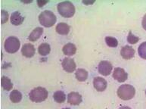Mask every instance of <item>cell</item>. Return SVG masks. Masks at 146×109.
Instances as JSON below:
<instances>
[{"instance_id":"6da1fadb","label":"cell","mask_w":146,"mask_h":109,"mask_svg":"<svg viewBox=\"0 0 146 109\" xmlns=\"http://www.w3.org/2000/svg\"><path fill=\"white\" fill-rule=\"evenodd\" d=\"M58 11L59 14L64 18H70L75 14V7L71 2L64 1L58 3Z\"/></svg>"},{"instance_id":"7a4b0ae2","label":"cell","mask_w":146,"mask_h":109,"mask_svg":"<svg viewBox=\"0 0 146 109\" xmlns=\"http://www.w3.org/2000/svg\"><path fill=\"white\" fill-rule=\"evenodd\" d=\"M39 21L42 25H43L46 27H51L54 26L57 21L56 16L52 11L46 10L41 12L39 15Z\"/></svg>"},{"instance_id":"3957f363","label":"cell","mask_w":146,"mask_h":109,"mask_svg":"<svg viewBox=\"0 0 146 109\" xmlns=\"http://www.w3.org/2000/svg\"><path fill=\"white\" fill-rule=\"evenodd\" d=\"M135 88L129 84H123L118 88L117 96L123 100H130L135 96Z\"/></svg>"},{"instance_id":"277c9868","label":"cell","mask_w":146,"mask_h":109,"mask_svg":"<svg viewBox=\"0 0 146 109\" xmlns=\"http://www.w3.org/2000/svg\"><path fill=\"white\" fill-rule=\"evenodd\" d=\"M29 97L33 102H42L48 97V91L43 87H36L31 90Z\"/></svg>"},{"instance_id":"5b68a950","label":"cell","mask_w":146,"mask_h":109,"mask_svg":"<svg viewBox=\"0 0 146 109\" xmlns=\"http://www.w3.org/2000/svg\"><path fill=\"white\" fill-rule=\"evenodd\" d=\"M21 43L15 37H9L5 42V49L7 53H15L20 49Z\"/></svg>"},{"instance_id":"8992f818","label":"cell","mask_w":146,"mask_h":109,"mask_svg":"<svg viewBox=\"0 0 146 109\" xmlns=\"http://www.w3.org/2000/svg\"><path fill=\"white\" fill-rule=\"evenodd\" d=\"M98 72L103 76H108L112 71L113 66L108 61H102L98 64Z\"/></svg>"},{"instance_id":"52a82bcc","label":"cell","mask_w":146,"mask_h":109,"mask_svg":"<svg viewBox=\"0 0 146 109\" xmlns=\"http://www.w3.org/2000/svg\"><path fill=\"white\" fill-rule=\"evenodd\" d=\"M113 77L114 80H117L119 83H123L128 78V74L125 71L124 69L120 68H117L113 70Z\"/></svg>"},{"instance_id":"ba28073f","label":"cell","mask_w":146,"mask_h":109,"mask_svg":"<svg viewBox=\"0 0 146 109\" xmlns=\"http://www.w3.org/2000/svg\"><path fill=\"white\" fill-rule=\"evenodd\" d=\"M61 64H62L63 69L65 70L66 72L72 73L76 70V63L74 61V59L70 58H64Z\"/></svg>"},{"instance_id":"9c48e42d","label":"cell","mask_w":146,"mask_h":109,"mask_svg":"<svg viewBox=\"0 0 146 109\" xmlns=\"http://www.w3.org/2000/svg\"><path fill=\"white\" fill-rule=\"evenodd\" d=\"M93 85L94 87L97 91L98 92H103L104 90H106L107 88V81L105 80V79L100 76H96L94 78L93 80Z\"/></svg>"},{"instance_id":"30bf717a","label":"cell","mask_w":146,"mask_h":109,"mask_svg":"<svg viewBox=\"0 0 146 109\" xmlns=\"http://www.w3.org/2000/svg\"><path fill=\"white\" fill-rule=\"evenodd\" d=\"M68 102L72 105H78L82 102V96L80 93L76 92H72L68 94Z\"/></svg>"},{"instance_id":"8fae6325","label":"cell","mask_w":146,"mask_h":109,"mask_svg":"<svg viewBox=\"0 0 146 109\" xmlns=\"http://www.w3.org/2000/svg\"><path fill=\"white\" fill-rule=\"evenodd\" d=\"M21 53L24 56L27 58H31L35 54V48L33 44H24L21 49Z\"/></svg>"},{"instance_id":"7c38bea8","label":"cell","mask_w":146,"mask_h":109,"mask_svg":"<svg viewBox=\"0 0 146 109\" xmlns=\"http://www.w3.org/2000/svg\"><path fill=\"white\" fill-rule=\"evenodd\" d=\"M120 54H121V56L124 59L129 60V59L133 58V57H134V55H135V50L131 46H125L121 49Z\"/></svg>"},{"instance_id":"4fadbf2b","label":"cell","mask_w":146,"mask_h":109,"mask_svg":"<svg viewBox=\"0 0 146 109\" xmlns=\"http://www.w3.org/2000/svg\"><path fill=\"white\" fill-rule=\"evenodd\" d=\"M62 51H63L64 54H66V55H68V56H72V55H74L76 53V47L74 44L69 43L65 44L63 46Z\"/></svg>"},{"instance_id":"5bb4252c","label":"cell","mask_w":146,"mask_h":109,"mask_svg":"<svg viewBox=\"0 0 146 109\" xmlns=\"http://www.w3.org/2000/svg\"><path fill=\"white\" fill-rule=\"evenodd\" d=\"M10 19H11V23L13 24V25L18 26V25H21V24L23 23L24 18V17H22L19 11H15V12H13L12 15H11Z\"/></svg>"},{"instance_id":"9a60e30c","label":"cell","mask_w":146,"mask_h":109,"mask_svg":"<svg viewBox=\"0 0 146 109\" xmlns=\"http://www.w3.org/2000/svg\"><path fill=\"white\" fill-rule=\"evenodd\" d=\"M56 32L61 35H67L70 32V26L66 23H59L56 26Z\"/></svg>"},{"instance_id":"2e32d148","label":"cell","mask_w":146,"mask_h":109,"mask_svg":"<svg viewBox=\"0 0 146 109\" xmlns=\"http://www.w3.org/2000/svg\"><path fill=\"white\" fill-rule=\"evenodd\" d=\"M42 33H43V29L42 27H36L32 31V33L29 36V40L31 42L36 41L37 39H39V37H41Z\"/></svg>"},{"instance_id":"e0dca14e","label":"cell","mask_w":146,"mask_h":109,"mask_svg":"<svg viewBox=\"0 0 146 109\" xmlns=\"http://www.w3.org/2000/svg\"><path fill=\"white\" fill-rule=\"evenodd\" d=\"M75 76H76V78L77 79L78 81H80V82H84L88 78V72L85 69L80 68V69H77L76 70Z\"/></svg>"},{"instance_id":"ac0fdd59","label":"cell","mask_w":146,"mask_h":109,"mask_svg":"<svg viewBox=\"0 0 146 109\" xmlns=\"http://www.w3.org/2000/svg\"><path fill=\"white\" fill-rule=\"evenodd\" d=\"M1 86L5 90L10 91L13 88V84L11 83V80L5 76H2L1 78Z\"/></svg>"},{"instance_id":"d6986e66","label":"cell","mask_w":146,"mask_h":109,"mask_svg":"<svg viewBox=\"0 0 146 109\" xmlns=\"http://www.w3.org/2000/svg\"><path fill=\"white\" fill-rule=\"evenodd\" d=\"M10 99L13 103H18L22 99V94L20 91L15 90L11 92L10 93Z\"/></svg>"},{"instance_id":"ffe728a7","label":"cell","mask_w":146,"mask_h":109,"mask_svg":"<svg viewBox=\"0 0 146 109\" xmlns=\"http://www.w3.org/2000/svg\"><path fill=\"white\" fill-rule=\"evenodd\" d=\"M38 52L42 56H46V55L49 54L51 52V47L49 44L42 43L38 48Z\"/></svg>"},{"instance_id":"44dd1931","label":"cell","mask_w":146,"mask_h":109,"mask_svg":"<svg viewBox=\"0 0 146 109\" xmlns=\"http://www.w3.org/2000/svg\"><path fill=\"white\" fill-rule=\"evenodd\" d=\"M53 98L58 103H63L66 100V95L63 91L58 90L56 91L53 95Z\"/></svg>"},{"instance_id":"7402d4cb","label":"cell","mask_w":146,"mask_h":109,"mask_svg":"<svg viewBox=\"0 0 146 109\" xmlns=\"http://www.w3.org/2000/svg\"><path fill=\"white\" fill-rule=\"evenodd\" d=\"M105 43L109 47H113L115 48L118 46V41L117 39L114 38V37H105Z\"/></svg>"},{"instance_id":"603a6c76","label":"cell","mask_w":146,"mask_h":109,"mask_svg":"<svg viewBox=\"0 0 146 109\" xmlns=\"http://www.w3.org/2000/svg\"><path fill=\"white\" fill-rule=\"evenodd\" d=\"M138 53L139 56L143 59H146V42L142 43L138 49Z\"/></svg>"},{"instance_id":"cb8c5ba5","label":"cell","mask_w":146,"mask_h":109,"mask_svg":"<svg viewBox=\"0 0 146 109\" xmlns=\"http://www.w3.org/2000/svg\"><path fill=\"white\" fill-rule=\"evenodd\" d=\"M127 41H128L129 43L135 44L139 41V38L136 37V36L133 35V33H132V31H129V32L128 37H127Z\"/></svg>"},{"instance_id":"d4e9b609","label":"cell","mask_w":146,"mask_h":109,"mask_svg":"<svg viewBox=\"0 0 146 109\" xmlns=\"http://www.w3.org/2000/svg\"><path fill=\"white\" fill-rule=\"evenodd\" d=\"M9 19V14L8 12L4 10H2L1 11V23L2 24H4L8 21Z\"/></svg>"},{"instance_id":"484cf974","label":"cell","mask_w":146,"mask_h":109,"mask_svg":"<svg viewBox=\"0 0 146 109\" xmlns=\"http://www.w3.org/2000/svg\"><path fill=\"white\" fill-rule=\"evenodd\" d=\"M48 1H46V2H43V1H37V4H38V5H39V7H42L44 5H46L48 3Z\"/></svg>"},{"instance_id":"4316f807","label":"cell","mask_w":146,"mask_h":109,"mask_svg":"<svg viewBox=\"0 0 146 109\" xmlns=\"http://www.w3.org/2000/svg\"><path fill=\"white\" fill-rule=\"evenodd\" d=\"M142 27H143V28L146 31V15H145L144 18H143V19H142Z\"/></svg>"},{"instance_id":"83f0119b","label":"cell","mask_w":146,"mask_h":109,"mask_svg":"<svg viewBox=\"0 0 146 109\" xmlns=\"http://www.w3.org/2000/svg\"><path fill=\"white\" fill-rule=\"evenodd\" d=\"M119 109H131V108L129 107H128V106H122V107H120Z\"/></svg>"},{"instance_id":"f1b7e54d","label":"cell","mask_w":146,"mask_h":109,"mask_svg":"<svg viewBox=\"0 0 146 109\" xmlns=\"http://www.w3.org/2000/svg\"><path fill=\"white\" fill-rule=\"evenodd\" d=\"M84 4H92L94 2H83Z\"/></svg>"},{"instance_id":"f546056e","label":"cell","mask_w":146,"mask_h":109,"mask_svg":"<svg viewBox=\"0 0 146 109\" xmlns=\"http://www.w3.org/2000/svg\"><path fill=\"white\" fill-rule=\"evenodd\" d=\"M63 109H70V108H64Z\"/></svg>"},{"instance_id":"4dcf8cb0","label":"cell","mask_w":146,"mask_h":109,"mask_svg":"<svg viewBox=\"0 0 146 109\" xmlns=\"http://www.w3.org/2000/svg\"><path fill=\"white\" fill-rule=\"evenodd\" d=\"M145 95H146V90H145Z\"/></svg>"}]
</instances>
